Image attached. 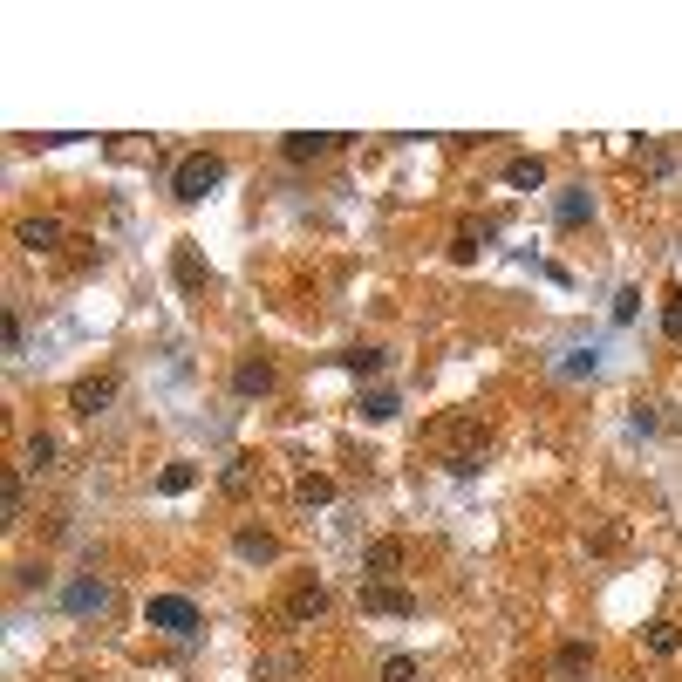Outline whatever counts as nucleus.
<instances>
[{
	"label": "nucleus",
	"mask_w": 682,
	"mask_h": 682,
	"mask_svg": "<svg viewBox=\"0 0 682 682\" xmlns=\"http://www.w3.org/2000/svg\"><path fill=\"white\" fill-rule=\"evenodd\" d=\"M212 185H226V157L219 151H191L185 164L171 171V198H178V205H198Z\"/></svg>",
	"instance_id": "1"
},
{
	"label": "nucleus",
	"mask_w": 682,
	"mask_h": 682,
	"mask_svg": "<svg viewBox=\"0 0 682 682\" xmlns=\"http://www.w3.org/2000/svg\"><path fill=\"white\" fill-rule=\"evenodd\" d=\"M362 607L369 614H389V621H410L417 614V594L403 580H362Z\"/></svg>",
	"instance_id": "2"
},
{
	"label": "nucleus",
	"mask_w": 682,
	"mask_h": 682,
	"mask_svg": "<svg viewBox=\"0 0 682 682\" xmlns=\"http://www.w3.org/2000/svg\"><path fill=\"white\" fill-rule=\"evenodd\" d=\"M144 614H151V628L178 635V642H185V635H198V607H191L185 594H151V607H144Z\"/></svg>",
	"instance_id": "3"
},
{
	"label": "nucleus",
	"mask_w": 682,
	"mask_h": 682,
	"mask_svg": "<svg viewBox=\"0 0 682 682\" xmlns=\"http://www.w3.org/2000/svg\"><path fill=\"white\" fill-rule=\"evenodd\" d=\"M116 389H123V376H116V369H103V376H82L76 389H69V410H76V417H103V410L116 403Z\"/></svg>",
	"instance_id": "4"
},
{
	"label": "nucleus",
	"mask_w": 682,
	"mask_h": 682,
	"mask_svg": "<svg viewBox=\"0 0 682 682\" xmlns=\"http://www.w3.org/2000/svg\"><path fill=\"white\" fill-rule=\"evenodd\" d=\"M403 567H410V546L403 539H369L362 546V580H396Z\"/></svg>",
	"instance_id": "5"
},
{
	"label": "nucleus",
	"mask_w": 682,
	"mask_h": 682,
	"mask_svg": "<svg viewBox=\"0 0 682 682\" xmlns=\"http://www.w3.org/2000/svg\"><path fill=\"white\" fill-rule=\"evenodd\" d=\"M287 621H294V628L328 621V587H321V580H294V587H287Z\"/></svg>",
	"instance_id": "6"
},
{
	"label": "nucleus",
	"mask_w": 682,
	"mask_h": 682,
	"mask_svg": "<svg viewBox=\"0 0 682 682\" xmlns=\"http://www.w3.org/2000/svg\"><path fill=\"white\" fill-rule=\"evenodd\" d=\"M103 607H110V580H96V573L69 580V614H103Z\"/></svg>",
	"instance_id": "7"
},
{
	"label": "nucleus",
	"mask_w": 682,
	"mask_h": 682,
	"mask_svg": "<svg viewBox=\"0 0 682 682\" xmlns=\"http://www.w3.org/2000/svg\"><path fill=\"white\" fill-rule=\"evenodd\" d=\"M273 362H266V355H246V362H239V369H232V389H239V396H266V389H273Z\"/></svg>",
	"instance_id": "8"
},
{
	"label": "nucleus",
	"mask_w": 682,
	"mask_h": 682,
	"mask_svg": "<svg viewBox=\"0 0 682 682\" xmlns=\"http://www.w3.org/2000/svg\"><path fill=\"white\" fill-rule=\"evenodd\" d=\"M232 553H239V560H280V539H273V532H260V526H239L232 532Z\"/></svg>",
	"instance_id": "9"
},
{
	"label": "nucleus",
	"mask_w": 682,
	"mask_h": 682,
	"mask_svg": "<svg viewBox=\"0 0 682 682\" xmlns=\"http://www.w3.org/2000/svg\"><path fill=\"white\" fill-rule=\"evenodd\" d=\"M28 253H62V219H21V232H14Z\"/></svg>",
	"instance_id": "10"
},
{
	"label": "nucleus",
	"mask_w": 682,
	"mask_h": 682,
	"mask_svg": "<svg viewBox=\"0 0 682 682\" xmlns=\"http://www.w3.org/2000/svg\"><path fill=\"white\" fill-rule=\"evenodd\" d=\"M171 280H178V294H198L212 273H205V260H198V246H178L171 253Z\"/></svg>",
	"instance_id": "11"
},
{
	"label": "nucleus",
	"mask_w": 682,
	"mask_h": 682,
	"mask_svg": "<svg viewBox=\"0 0 682 682\" xmlns=\"http://www.w3.org/2000/svg\"><path fill=\"white\" fill-rule=\"evenodd\" d=\"M335 144H341V137H307V130H294V137L280 144V157H287V164H321Z\"/></svg>",
	"instance_id": "12"
},
{
	"label": "nucleus",
	"mask_w": 682,
	"mask_h": 682,
	"mask_svg": "<svg viewBox=\"0 0 682 682\" xmlns=\"http://www.w3.org/2000/svg\"><path fill=\"white\" fill-rule=\"evenodd\" d=\"M587 669H594V648H587V642H560V648H553V676H560V682L587 676Z\"/></svg>",
	"instance_id": "13"
},
{
	"label": "nucleus",
	"mask_w": 682,
	"mask_h": 682,
	"mask_svg": "<svg viewBox=\"0 0 682 682\" xmlns=\"http://www.w3.org/2000/svg\"><path fill=\"white\" fill-rule=\"evenodd\" d=\"M253 478H260V457H232L226 471H219V492H226V498H246V492H253Z\"/></svg>",
	"instance_id": "14"
},
{
	"label": "nucleus",
	"mask_w": 682,
	"mask_h": 682,
	"mask_svg": "<svg viewBox=\"0 0 682 682\" xmlns=\"http://www.w3.org/2000/svg\"><path fill=\"white\" fill-rule=\"evenodd\" d=\"M505 185L512 191H539L546 185V157H512V164H505Z\"/></svg>",
	"instance_id": "15"
},
{
	"label": "nucleus",
	"mask_w": 682,
	"mask_h": 682,
	"mask_svg": "<svg viewBox=\"0 0 682 682\" xmlns=\"http://www.w3.org/2000/svg\"><path fill=\"white\" fill-rule=\"evenodd\" d=\"M492 219H485V226H457V239H451V260H478V253H485V246H492Z\"/></svg>",
	"instance_id": "16"
},
{
	"label": "nucleus",
	"mask_w": 682,
	"mask_h": 682,
	"mask_svg": "<svg viewBox=\"0 0 682 682\" xmlns=\"http://www.w3.org/2000/svg\"><path fill=\"white\" fill-rule=\"evenodd\" d=\"M553 219H560V226H587V219H594V198H587V191H560Z\"/></svg>",
	"instance_id": "17"
},
{
	"label": "nucleus",
	"mask_w": 682,
	"mask_h": 682,
	"mask_svg": "<svg viewBox=\"0 0 682 682\" xmlns=\"http://www.w3.org/2000/svg\"><path fill=\"white\" fill-rule=\"evenodd\" d=\"M335 362H341V369H355V376H382V369H389V355H382V348H341Z\"/></svg>",
	"instance_id": "18"
},
{
	"label": "nucleus",
	"mask_w": 682,
	"mask_h": 682,
	"mask_svg": "<svg viewBox=\"0 0 682 682\" xmlns=\"http://www.w3.org/2000/svg\"><path fill=\"white\" fill-rule=\"evenodd\" d=\"M382 682H417L423 669H417V655H382V669H376Z\"/></svg>",
	"instance_id": "19"
},
{
	"label": "nucleus",
	"mask_w": 682,
	"mask_h": 682,
	"mask_svg": "<svg viewBox=\"0 0 682 682\" xmlns=\"http://www.w3.org/2000/svg\"><path fill=\"white\" fill-rule=\"evenodd\" d=\"M355 410H362L369 423H389V417H396V396H389V389H369V396H362Z\"/></svg>",
	"instance_id": "20"
},
{
	"label": "nucleus",
	"mask_w": 682,
	"mask_h": 682,
	"mask_svg": "<svg viewBox=\"0 0 682 682\" xmlns=\"http://www.w3.org/2000/svg\"><path fill=\"white\" fill-rule=\"evenodd\" d=\"M642 171L648 178H669V171H676V151H669V144H642Z\"/></svg>",
	"instance_id": "21"
},
{
	"label": "nucleus",
	"mask_w": 682,
	"mask_h": 682,
	"mask_svg": "<svg viewBox=\"0 0 682 682\" xmlns=\"http://www.w3.org/2000/svg\"><path fill=\"white\" fill-rule=\"evenodd\" d=\"M28 471H55V437H48V430L28 437Z\"/></svg>",
	"instance_id": "22"
},
{
	"label": "nucleus",
	"mask_w": 682,
	"mask_h": 682,
	"mask_svg": "<svg viewBox=\"0 0 682 682\" xmlns=\"http://www.w3.org/2000/svg\"><path fill=\"white\" fill-rule=\"evenodd\" d=\"M648 648H655V655H676V648H682L676 621H648Z\"/></svg>",
	"instance_id": "23"
},
{
	"label": "nucleus",
	"mask_w": 682,
	"mask_h": 682,
	"mask_svg": "<svg viewBox=\"0 0 682 682\" xmlns=\"http://www.w3.org/2000/svg\"><path fill=\"white\" fill-rule=\"evenodd\" d=\"M294 498L314 512V505H328V498H335V478H301V492H294Z\"/></svg>",
	"instance_id": "24"
},
{
	"label": "nucleus",
	"mask_w": 682,
	"mask_h": 682,
	"mask_svg": "<svg viewBox=\"0 0 682 682\" xmlns=\"http://www.w3.org/2000/svg\"><path fill=\"white\" fill-rule=\"evenodd\" d=\"M0 512H7V526H21V471H7V485H0Z\"/></svg>",
	"instance_id": "25"
},
{
	"label": "nucleus",
	"mask_w": 682,
	"mask_h": 682,
	"mask_svg": "<svg viewBox=\"0 0 682 682\" xmlns=\"http://www.w3.org/2000/svg\"><path fill=\"white\" fill-rule=\"evenodd\" d=\"M191 485H198V471H191V464H171V471L157 478V492H191Z\"/></svg>",
	"instance_id": "26"
},
{
	"label": "nucleus",
	"mask_w": 682,
	"mask_h": 682,
	"mask_svg": "<svg viewBox=\"0 0 682 682\" xmlns=\"http://www.w3.org/2000/svg\"><path fill=\"white\" fill-rule=\"evenodd\" d=\"M662 335L682 341V294H669V307H662Z\"/></svg>",
	"instance_id": "27"
},
{
	"label": "nucleus",
	"mask_w": 682,
	"mask_h": 682,
	"mask_svg": "<svg viewBox=\"0 0 682 682\" xmlns=\"http://www.w3.org/2000/svg\"><path fill=\"white\" fill-rule=\"evenodd\" d=\"M635 301H642V294H635V287H621V294H614V321H635Z\"/></svg>",
	"instance_id": "28"
}]
</instances>
